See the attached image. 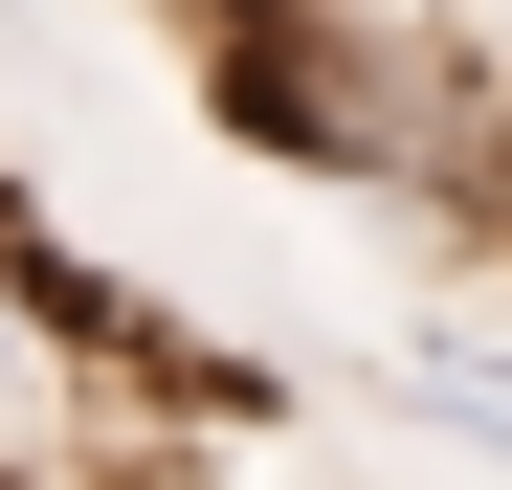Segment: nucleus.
<instances>
[{"label": "nucleus", "mask_w": 512, "mask_h": 490, "mask_svg": "<svg viewBox=\"0 0 512 490\" xmlns=\"http://www.w3.org/2000/svg\"><path fill=\"white\" fill-rule=\"evenodd\" d=\"M401 401H423L446 446H490V468H512V357H468V335H401Z\"/></svg>", "instance_id": "nucleus-1"}, {"label": "nucleus", "mask_w": 512, "mask_h": 490, "mask_svg": "<svg viewBox=\"0 0 512 490\" xmlns=\"http://www.w3.org/2000/svg\"><path fill=\"white\" fill-rule=\"evenodd\" d=\"M45 401H67V357L23 335V290H0V446H23V424H45Z\"/></svg>", "instance_id": "nucleus-2"}]
</instances>
